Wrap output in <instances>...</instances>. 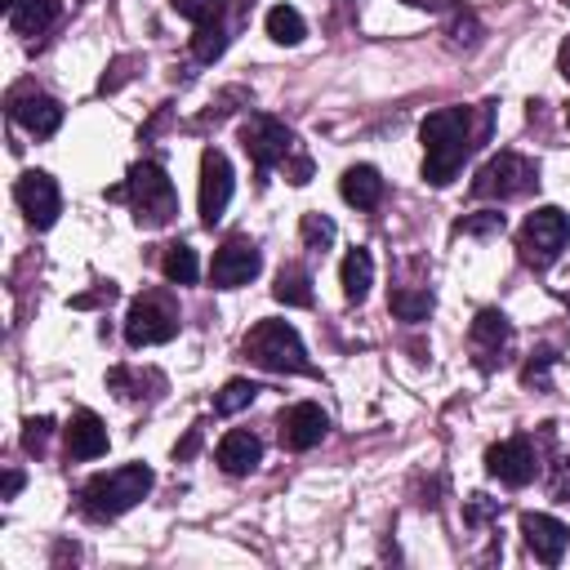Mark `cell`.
Instances as JSON below:
<instances>
[{"mask_svg":"<svg viewBox=\"0 0 570 570\" xmlns=\"http://www.w3.org/2000/svg\"><path fill=\"white\" fill-rule=\"evenodd\" d=\"M338 191H343L347 205H356V209H374V205L383 200V178H379L374 165H347L343 178H338Z\"/></svg>","mask_w":570,"mask_h":570,"instance_id":"19","label":"cell"},{"mask_svg":"<svg viewBox=\"0 0 570 570\" xmlns=\"http://www.w3.org/2000/svg\"><path fill=\"white\" fill-rule=\"evenodd\" d=\"M272 298L285 303V307H312V276L307 267H281L276 272V285H272Z\"/></svg>","mask_w":570,"mask_h":570,"instance_id":"22","label":"cell"},{"mask_svg":"<svg viewBox=\"0 0 570 570\" xmlns=\"http://www.w3.org/2000/svg\"><path fill=\"white\" fill-rule=\"evenodd\" d=\"M232 187H236V178H232L227 156H223L218 147H205V151H200V223H205V227H214V223L227 214Z\"/></svg>","mask_w":570,"mask_h":570,"instance_id":"11","label":"cell"},{"mask_svg":"<svg viewBox=\"0 0 570 570\" xmlns=\"http://www.w3.org/2000/svg\"><path fill=\"white\" fill-rule=\"evenodd\" d=\"M405 4H414V9H432V13H445V9H454L450 0H405Z\"/></svg>","mask_w":570,"mask_h":570,"instance_id":"39","label":"cell"},{"mask_svg":"<svg viewBox=\"0 0 570 570\" xmlns=\"http://www.w3.org/2000/svg\"><path fill=\"white\" fill-rule=\"evenodd\" d=\"M490 116L494 102L481 107H441L423 120V178L432 187H450L454 174L463 169V160L472 156V147H481L490 138Z\"/></svg>","mask_w":570,"mask_h":570,"instance_id":"1","label":"cell"},{"mask_svg":"<svg viewBox=\"0 0 570 570\" xmlns=\"http://www.w3.org/2000/svg\"><path fill=\"white\" fill-rule=\"evenodd\" d=\"M223 49H227V31L218 22L196 27V36H191V58L196 62H214V58H223Z\"/></svg>","mask_w":570,"mask_h":570,"instance_id":"27","label":"cell"},{"mask_svg":"<svg viewBox=\"0 0 570 570\" xmlns=\"http://www.w3.org/2000/svg\"><path fill=\"white\" fill-rule=\"evenodd\" d=\"M62 436H67V454L71 459H98V454H107V428H102V419L94 410L71 414V423L62 428Z\"/></svg>","mask_w":570,"mask_h":570,"instance_id":"17","label":"cell"},{"mask_svg":"<svg viewBox=\"0 0 570 570\" xmlns=\"http://www.w3.org/2000/svg\"><path fill=\"white\" fill-rule=\"evenodd\" d=\"M552 494L557 499H570V459L557 463V481H552Z\"/></svg>","mask_w":570,"mask_h":570,"instance_id":"35","label":"cell"},{"mask_svg":"<svg viewBox=\"0 0 570 570\" xmlns=\"http://www.w3.org/2000/svg\"><path fill=\"white\" fill-rule=\"evenodd\" d=\"M245 356L272 374H312V361H307V347L298 338V330L289 321H258L249 334H245Z\"/></svg>","mask_w":570,"mask_h":570,"instance_id":"4","label":"cell"},{"mask_svg":"<svg viewBox=\"0 0 570 570\" xmlns=\"http://www.w3.org/2000/svg\"><path fill=\"white\" fill-rule=\"evenodd\" d=\"M387 307H392L401 321H428V316H432V294H428V289H392Z\"/></svg>","mask_w":570,"mask_h":570,"instance_id":"25","label":"cell"},{"mask_svg":"<svg viewBox=\"0 0 570 570\" xmlns=\"http://www.w3.org/2000/svg\"><path fill=\"white\" fill-rule=\"evenodd\" d=\"M49 432H53V419H45V414H40V419H27V423H22V450H27V454H40L45 441H49Z\"/></svg>","mask_w":570,"mask_h":570,"instance_id":"32","label":"cell"},{"mask_svg":"<svg viewBox=\"0 0 570 570\" xmlns=\"http://www.w3.org/2000/svg\"><path fill=\"white\" fill-rule=\"evenodd\" d=\"M178 307L169 294H142L129 303L125 312V343L129 347H156V343H169L178 334Z\"/></svg>","mask_w":570,"mask_h":570,"instance_id":"7","label":"cell"},{"mask_svg":"<svg viewBox=\"0 0 570 570\" xmlns=\"http://www.w3.org/2000/svg\"><path fill=\"white\" fill-rule=\"evenodd\" d=\"M13 200L22 205V214H27V223H31L36 232L53 227V223H58V214H62L58 183H53L45 169H27V174L13 183Z\"/></svg>","mask_w":570,"mask_h":570,"instance_id":"10","label":"cell"},{"mask_svg":"<svg viewBox=\"0 0 570 570\" xmlns=\"http://www.w3.org/2000/svg\"><path fill=\"white\" fill-rule=\"evenodd\" d=\"M534 187H539V169H534V160H525L517 151L490 156L472 178V196L476 200H512V196H525Z\"/></svg>","mask_w":570,"mask_h":570,"instance_id":"6","label":"cell"},{"mask_svg":"<svg viewBox=\"0 0 570 570\" xmlns=\"http://www.w3.org/2000/svg\"><path fill=\"white\" fill-rule=\"evenodd\" d=\"M472 343H476V352H485V365L503 361L499 352H508V343H512V321L499 307H481L472 321Z\"/></svg>","mask_w":570,"mask_h":570,"instance_id":"18","label":"cell"},{"mask_svg":"<svg viewBox=\"0 0 570 570\" xmlns=\"http://www.w3.org/2000/svg\"><path fill=\"white\" fill-rule=\"evenodd\" d=\"M566 120H570V107H566Z\"/></svg>","mask_w":570,"mask_h":570,"instance_id":"41","label":"cell"},{"mask_svg":"<svg viewBox=\"0 0 570 570\" xmlns=\"http://www.w3.org/2000/svg\"><path fill=\"white\" fill-rule=\"evenodd\" d=\"M187 22H196V27H209V22H223V13H227V0H169Z\"/></svg>","mask_w":570,"mask_h":570,"instance_id":"29","label":"cell"},{"mask_svg":"<svg viewBox=\"0 0 570 570\" xmlns=\"http://www.w3.org/2000/svg\"><path fill=\"white\" fill-rule=\"evenodd\" d=\"M338 281H343V294H347V303H361L365 294H370V285H374V258H370V249H347L343 254V267H338Z\"/></svg>","mask_w":570,"mask_h":570,"instance_id":"21","label":"cell"},{"mask_svg":"<svg viewBox=\"0 0 570 570\" xmlns=\"http://www.w3.org/2000/svg\"><path fill=\"white\" fill-rule=\"evenodd\" d=\"M503 232V214L499 209H481L454 223V236H499Z\"/></svg>","mask_w":570,"mask_h":570,"instance_id":"31","label":"cell"},{"mask_svg":"<svg viewBox=\"0 0 570 570\" xmlns=\"http://www.w3.org/2000/svg\"><path fill=\"white\" fill-rule=\"evenodd\" d=\"M151 481H156V476H151L147 463H125V468L98 472V476L85 481L80 508H85V517H94V521H111V517L129 512L138 499H147Z\"/></svg>","mask_w":570,"mask_h":570,"instance_id":"3","label":"cell"},{"mask_svg":"<svg viewBox=\"0 0 570 570\" xmlns=\"http://www.w3.org/2000/svg\"><path fill=\"white\" fill-rule=\"evenodd\" d=\"M18 490H22V472H18V468H9V472H4V490H0V499H13Z\"/></svg>","mask_w":570,"mask_h":570,"instance_id":"37","label":"cell"},{"mask_svg":"<svg viewBox=\"0 0 570 570\" xmlns=\"http://www.w3.org/2000/svg\"><path fill=\"white\" fill-rule=\"evenodd\" d=\"M557 71L570 80V36H566V40H561V49H557Z\"/></svg>","mask_w":570,"mask_h":570,"instance_id":"38","label":"cell"},{"mask_svg":"<svg viewBox=\"0 0 570 570\" xmlns=\"http://www.w3.org/2000/svg\"><path fill=\"white\" fill-rule=\"evenodd\" d=\"M481 40V22L472 9H450V45L454 49H472Z\"/></svg>","mask_w":570,"mask_h":570,"instance_id":"30","label":"cell"},{"mask_svg":"<svg viewBox=\"0 0 570 570\" xmlns=\"http://www.w3.org/2000/svg\"><path fill=\"white\" fill-rule=\"evenodd\" d=\"M58 13H62L58 0H18V4L9 9V27L31 40V36H45V31L58 22Z\"/></svg>","mask_w":570,"mask_h":570,"instance_id":"20","label":"cell"},{"mask_svg":"<svg viewBox=\"0 0 570 570\" xmlns=\"http://www.w3.org/2000/svg\"><path fill=\"white\" fill-rule=\"evenodd\" d=\"M548 365H552V352H539V361H530V365L521 370V379H525V383H543V379H548Z\"/></svg>","mask_w":570,"mask_h":570,"instance_id":"33","label":"cell"},{"mask_svg":"<svg viewBox=\"0 0 570 570\" xmlns=\"http://www.w3.org/2000/svg\"><path fill=\"white\" fill-rule=\"evenodd\" d=\"M521 534H525V548L543 566H557L561 552H566V543H570V530L557 517H548V512H521Z\"/></svg>","mask_w":570,"mask_h":570,"instance_id":"15","label":"cell"},{"mask_svg":"<svg viewBox=\"0 0 570 570\" xmlns=\"http://www.w3.org/2000/svg\"><path fill=\"white\" fill-rule=\"evenodd\" d=\"M9 116H13L27 134L49 138V134L62 125V102L49 98V94H40L36 85H18V89L9 94Z\"/></svg>","mask_w":570,"mask_h":570,"instance_id":"12","label":"cell"},{"mask_svg":"<svg viewBox=\"0 0 570 570\" xmlns=\"http://www.w3.org/2000/svg\"><path fill=\"white\" fill-rule=\"evenodd\" d=\"M258 392H263V387L249 383V379H227V383L218 387V396H214V410H218V414H236V410H245Z\"/></svg>","mask_w":570,"mask_h":570,"instance_id":"26","label":"cell"},{"mask_svg":"<svg viewBox=\"0 0 570 570\" xmlns=\"http://www.w3.org/2000/svg\"><path fill=\"white\" fill-rule=\"evenodd\" d=\"M196 445H200V423H196V428H187V436L174 445V459H191V454H196Z\"/></svg>","mask_w":570,"mask_h":570,"instance_id":"34","label":"cell"},{"mask_svg":"<svg viewBox=\"0 0 570 570\" xmlns=\"http://www.w3.org/2000/svg\"><path fill=\"white\" fill-rule=\"evenodd\" d=\"M214 459H218V468H223L227 476H245V472L258 468V459H263V441H258L254 432L236 428V432H227V436L218 441Z\"/></svg>","mask_w":570,"mask_h":570,"instance_id":"16","label":"cell"},{"mask_svg":"<svg viewBox=\"0 0 570 570\" xmlns=\"http://www.w3.org/2000/svg\"><path fill=\"white\" fill-rule=\"evenodd\" d=\"M160 272H165V281H174V285H191L196 276H200V263H196V249L191 245H165V254H160Z\"/></svg>","mask_w":570,"mask_h":570,"instance_id":"24","label":"cell"},{"mask_svg":"<svg viewBox=\"0 0 570 570\" xmlns=\"http://www.w3.org/2000/svg\"><path fill=\"white\" fill-rule=\"evenodd\" d=\"M4 4H9V9H13V4H18V0H4Z\"/></svg>","mask_w":570,"mask_h":570,"instance_id":"40","label":"cell"},{"mask_svg":"<svg viewBox=\"0 0 570 570\" xmlns=\"http://www.w3.org/2000/svg\"><path fill=\"white\" fill-rule=\"evenodd\" d=\"M240 147H245V156L258 165V174H267L272 165H285V160H289V151H294V134H289L276 116L254 111V116L240 125Z\"/></svg>","mask_w":570,"mask_h":570,"instance_id":"8","label":"cell"},{"mask_svg":"<svg viewBox=\"0 0 570 570\" xmlns=\"http://www.w3.org/2000/svg\"><path fill=\"white\" fill-rule=\"evenodd\" d=\"M107 196H111V200H129L138 227H165V223L178 214V191H174L169 174H165L156 160L129 165L125 187H116V191H107Z\"/></svg>","mask_w":570,"mask_h":570,"instance_id":"2","label":"cell"},{"mask_svg":"<svg viewBox=\"0 0 570 570\" xmlns=\"http://www.w3.org/2000/svg\"><path fill=\"white\" fill-rule=\"evenodd\" d=\"M263 272V254L254 240L245 236H232L214 249V263H209V285L214 289H236V285H249L254 276Z\"/></svg>","mask_w":570,"mask_h":570,"instance_id":"9","label":"cell"},{"mask_svg":"<svg viewBox=\"0 0 570 570\" xmlns=\"http://www.w3.org/2000/svg\"><path fill=\"white\" fill-rule=\"evenodd\" d=\"M267 36L276 45H298L307 36V22H303V13L294 4H272L267 9Z\"/></svg>","mask_w":570,"mask_h":570,"instance_id":"23","label":"cell"},{"mask_svg":"<svg viewBox=\"0 0 570 570\" xmlns=\"http://www.w3.org/2000/svg\"><path fill=\"white\" fill-rule=\"evenodd\" d=\"M485 472L499 476L503 485H530L534 472H539V454L525 436H508V441L485 450Z\"/></svg>","mask_w":570,"mask_h":570,"instance_id":"13","label":"cell"},{"mask_svg":"<svg viewBox=\"0 0 570 570\" xmlns=\"http://www.w3.org/2000/svg\"><path fill=\"white\" fill-rule=\"evenodd\" d=\"M289 165V183H307L312 178V160L307 156H294V160H285Z\"/></svg>","mask_w":570,"mask_h":570,"instance_id":"36","label":"cell"},{"mask_svg":"<svg viewBox=\"0 0 570 570\" xmlns=\"http://www.w3.org/2000/svg\"><path fill=\"white\" fill-rule=\"evenodd\" d=\"M334 232H338L334 218H325V214H316V209L303 214V245H307L312 254H325V249L334 245Z\"/></svg>","mask_w":570,"mask_h":570,"instance_id":"28","label":"cell"},{"mask_svg":"<svg viewBox=\"0 0 570 570\" xmlns=\"http://www.w3.org/2000/svg\"><path fill=\"white\" fill-rule=\"evenodd\" d=\"M325 432H330V414L321 405H312V401H298V405H289L281 414V441L289 450H312V445L325 441Z\"/></svg>","mask_w":570,"mask_h":570,"instance_id":"14","label":"cell"},{"mask_svg":"<svg viewBox=\"0 0 570 570\" xmlns=\"http://www.w3.org/2000/svg\"><path fill=\"white\" fill-rule=\"evenodd\" d=\"M566 240H570V214H566V209H557V205L534 209V214L521 223V232H517L521 263H525V267H539V272H543V267H552V263L561 258Z\"/></svg>","mask_w":570,"mask_h":570,"instance_id":"5","label":"cell"}]
</instances>
